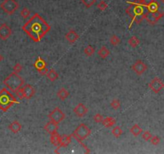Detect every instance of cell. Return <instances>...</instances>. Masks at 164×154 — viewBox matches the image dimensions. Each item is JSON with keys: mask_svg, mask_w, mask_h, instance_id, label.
Returning a JSON list of instances; mask_svg holds the SVG:
<instances>
[{"mask_svg": "<svg viewBox=\"0 0 164 154\" xmlns=\"http://www.w3.org/2000/svg\"><path fill=\"white\" fill-rule=\"evenodd\" d=\"M22 29L33 41L38 43L50 32L51 26L38 13H35L23 25Z\"/></svg>", "mask_w": 164, "mask_h": 154, "instance_id": "1", "label": "cell"}, {"mask_svg": "<svg viewBox=\"0 0 164 154\" xmlns=\"http://www.w3.org/2000/svg\"><path fill=\"white\" fill-rule=\"evenodd\" d=\"M19 101L17 100L15 96L7 88H3L0 91V109L3 112H7L9 109L15 104H18Z\"/></svg>", "mask_w": 164, "mask_h": 154, "instance_id": "2", "label": "cell"}, {"mask_svg": "<svg viewBox=\"0 0 164 154\" xmlns=\"http://www.w3.org/2000/svg\"><path fill=\"white\" fill-rule=\"evenodd\" d=\"M125 11L131 17L132 22H135L137 24L141 23L145 15L148 12L147 8L142 5H131L126 8Z\"/></svg>", "mask_w": 164, "mask_h": 154, "instance_id": "3", "label": "cell"}, {"mask_svg": "<svg viewBox=\"0 0 164 154\" xmlns=\"http://www.w3.org/2000/svg\"><path fill=\"white\" fill-rule=\"evenodd\" d=\"M3 84L10 92H16L18 90H19L23 86L24 80L19 75H18V73L13 71L3 80Z\"/></svg>", "mask_w": 164, "mask_h": 154, "instance_id": "4", "label": "cell"}, {"mask_svg": "<svg viewBox=\"0 0 164 154\" xmlns=\"http://www.w3.org/2000/svg\"><path fill=\"white\" fill-rule=\"evenodd\" d=\"M90 133H91V130L87 125L85 124H80L74 129V131L71 135L76 141H83L90 136Z\"/></svg>", "mask_w": 164, "mask_h": 154, "instance_id": "5", "label": "cell"}, {"mask_svg": "<svg viewBox=\"0 0 164 154\" xmlns=\"http://www.w3.org/2000/svg\"><path fill=\"white\" fill-rule=\"evenodd\" d=\"M1 9L8 15H13L19 8V3L16 0H4L0 5Z\"/></svg>", "mask_w": 164, "mask_h": 154, "instance_id": "6", "label": "cell"}, {"mask_svg": "<svg viewBox=\"0 0 164 154\" xmlns=\"http://www.w3.org/2000/svg\"><path fill=\"white\" fill-rule=\"evenodd\" d=\"M65 117H66L65 113L58 107H56L55 108H54V110L51 113H49L48 115L49 120L58 125L64 120Z\"/></svg>", "mask_w": 164, "mask_h": 154, "instance_id": "7", "label": "cell"}, {"mask_svg": "<svg viewBox=\"0 0 164 154\" xmlns=\"http://www.w3.org/2000/svg\"><path fill=\"white\" fill-rule=\"evenodd\" d=\"M19 92L21 94L22 98H25L26 99H29L32 98L34 95L35 94V90L31 85L26 84L23 86L19 89Z\"/></svg>", "mask_w": 164, "mask_h": 154, "instance_id": "8", "label": "cell"}, {"mask_svg": "<svg viewBox=\"0 0 164 154\" xmlns=\"http://www.w3.org/2000/svg\"><path fill=\"white\" fill-rule=\"evenodd\" d=\"M163 88L164 84L163 81L158 77H154V79L151 80V83H149V88L154 93H158Z\"/></svg>", "mask_w": 164, "mask_h": 154, "instance_id": "9", "label": "cell"}, {"mask_svg": "<svg viewBox=\"0 0 164 154\" xmlns=\"http://www.w3.org/2000/svg\"><path fill=\"white\" fill-rule=\"evenodd\" d=\"M132 70L135 71L137 75H142L143 74L147 69V65L145 64L143 61L138 60L135 61V63L132 65Z\"/></svg>", "mask_w": 164, "mask_h": 154, "instance_id": "10", "label": "cell"}, {"mask_svg": "<svg viewBox=\"0 0 164 154\" xmlns=\"http://www.w3.org/2000/svg\"><path fill=\"white\" fill-rule=\"evenodd\" d=\"M12 34V30L7 23H3L0 26V38L2 40H7Z\"/></svg>", "mask_w": 164, "mask_h": 154, "instance_id": "11", "label": "cell"}, {"mask_svg": "<svg viewBox=\"0 0 164 154\" xmlns=\"http://www.w3.org/2000/svg\"><path fill=\"white\" fill-rule=\"evenodd\" d=\"M73 112L75 115L77 116L78 117H83L84 116L87 114L88 112V108L86 106L84 105L83 104L79 103L74 109Z\"/></svg>", "mask_w": 164, "mask_h": 154, "instance_id": "12", "label": "cell"}, {"mask_svg": "<svg viewBox=\"0 0 164 154\" xmlns=\"http://www.w3.org/2000/svg\"><path fill=\"white\" fill-rule=\"evenodd\" d=\"M44 129H45V131L47 132V133H49V134L55 133V132H58V124H56L55 122L50 120V121L47 122V123L46 124V125L44 126Z\"/></svg>", "mask_w": 164, "mask_h": 154, "instance_id": "13", "label": "cell"}, {"mask_svg": "<svg viewBox=\"0 0 164 154\" xmlns=\"http://www.w3.org/2000/svg\"><path fill=\"white\" fill-rule=\"evenodd\" d=\"M65 38L70 43H74L79 38V35H78V33L74 30H70L69 32L66 34Z\"/></svg>", "mask_w": 164, "mask_h": 154, "instance_id": "14", "label": "cell"}, {"mask_svg": "<svg viewBox=\"0 0 164 154\" xmlns=\"http://www.w3.org/2000/svg\"><path fill=\"white\" fill-rule=\"evenodd\" d=\"M71 137H72V135H62L61 136H60V144H59V147H67L68 145L71 144Z\"/></svg>", "mask_w": 164, "mask_h": 154, "instance_id": "15", "label": "cell"}, {"mask_svg": "<svg viewBox=\"0 0 164 154\" xmlns=\"http://www.w3.org/2000/svg\"><path fill=\"white\" fill-rule=\"evenodd\" d=\"M47 67V63H46V61L44 60L42 58L39 57L37 60H36L35 62V67L38 70L39 72L40 71H42V69H44V68Z\"/></svg>", "mask_w": 164, "mask_h": 154, "instance_id": "16", "label": "cell"}, {"mask_svg": "<svg viewBox=\"0 0 164 154\" xmlns=\"http://www.w3.org/2000/svg\"><path fill=\"white\" fill-rule=\"evenodd\" d=\"M8 128L13 133H18L22 130V125L19 121L15 120L12 123H10V125H9Z\"/></svg>", "mask_w": 164, "mask_h": 154, "instance_id": "17", "label": "cell"}, {"mask_svg": "<svg viewBox=\"0 0 164 154\" xmlns=\"http://www.w3.org/2000/svg\"><path fill=\"white\" fill-rule=\"evenodd\" d=\"M115 120L110 116H107L106 118H103V121H102V124L103 125L104 127L106 128H111L113 127V125H115Z\"/></svg>", "mask_w": 164, "mask_h": 154, "instance_id": "18", "label": "cell"}, {"mask_svg": "<svg viewBox=\"0 0 164 154\" xmlns=\"http://www.w3.org/2000/svg\"><path fill=\"white\" fill-rule=\"evenodd\" d=\"M69 96H70V92L64 88H60L58 91V92H57V96H58V99L60 100H65L67 98H68Z\"/></svg>", "mask_w": 164, "mask_h": 154, "instance_id": "19", "label": "cell"}, {"mask_svg": "<svg viewBox=\"0 0 164 154\" xmlns=\"http://www.w3.org/2000/svg\"><path fill=\"white\" fill-rule=\"evenodd\" d=\"M60 135L58 134V132H55V133H53V134H51V142L53 145H55L56 147L59 146L60 144Z\"/></svg>", "mask_w": 164, "mask_h": 154, "instance_id": "20", "label": "cell"}, {"mask_svg": "<svg viewBox=\"0 0 164 154\" xmlns=\"http://www.w3.org/2000/svg\"><path fill=\"white\" fill-rule=\"evenodd\" d=\"M47 79H48L49 80L54 82V81H55V80L58 79V72L55 70H54V69H51V70L48 71V72L47 74Z\"/></svg>", "mask_w": 164, "mask_h": 154, "instance_id": "21", "label": "cell"}, {"mask_svg": "<svg viewBox=\"0 0 164 154\" xmlns=\"http://www.w3.org/2000/svg\"><path fill=\"white\" fill-rule=\"evenodd\" d=\"M144 19L147 21L151 25H154L155 23H157L158 20L155 19V17L153 15V13L151 12H147L144 16Z\"/></svg>", "mask_w": 164, "mask_h": 154, "instance_id": "22", "label": "cell"}, {"mask_svg": "<svg viewBox=\"0 0 164 154\" xmlns=\"http://www.w3.org/2000/svg\"><path fill=\"white\" fill-rule=\"evenodd\" d=\"M130 132H131V133L134 136H139V135L142 132V128L139 125L135 124V125L131 128Z\"/></svg>", "mask_w": 164, "mask_h": 154, "instance_id": "23", "label": "cell"}, {"mask_svg": "<svg viewBox=\"0 0 164 154\" xmlns=\"http://www.w3.org/2000/svg\"><path fill=\"white\" fill-rule=\"evenodd\" d=\"M110 53V52L109 49L106 48V47H105V46H103V47L99 49V51L98 52V55H99L102 59H106V58L109 55Z\"/></svg>", "mask_w": 164, "mask_h": 154, "instance_id": "24", "label": "cell"}, {"mask_svg": "<svg viewBox=\"0 0 164 154\" xmlns=\"http://www.w3.org/2000/svg\"><path fill=\"white\" fill-rule=\"evenodd\" d=\"M128 43L132 48H136L140 43V41H139V39L136 36H132V37L129 38Z\"/></svg>", "mask_w": 164, "mask_h": 154, "instance_id": "25", "label": "cell"}, {"mask_svg": "<svg viewBox=\"0 0 164 154\" xmlns=\"http://www.w3.org/2000/svg\"><path fill=\"white\" fill-rule=\"evenodd\" d=\"M112 134L113 136H115V137L118 138L119 136H121L122 134V129L121 128V127H119V126H115L112 129Z\"/></svg>", "mask_w": 164, "mask_h": 154, "instance_id": "26", "label": "cell"}, {"mask_svg": "<svg viewBox=\"0 0 164 154\" xmlns=\"http://www.w3.org/2000/svg\"><path fill=\"white\" fill-rule=\"evenodd\" d=\"M84 53L87 56H91L95 53V48L91 45H88L87 48L84 49Z\"/></svg>", "mask_w": 164, "mask_h": 154, "instance_id": "27", "label": "cell"}, {"mask_svg": "<svg viewBox=\"0 0 164 154\" xmlns=\"http://www.w3.org/2000/svg\"><path fill=\"white\" fill-rule=\"evenodd\" d=\"M110 43L113 45V46H117L120 43V38L115 35H113L111 37H110Z\"/></svg>", "mask_w": 164, "mask_h": 154, "instance_id": "28", "label": "cell"}, {"mask_svg": "<svg viewBox=\"0 0 164 154\" xmlns=\"http://www.w3.org/2000/svg\"><path fill=\"white\" fill-rule=\"evenodd\" d=\"M21 16L23 17V19H27L28 17L30 16V14H31V11H30V10L27 8V7H24L23 9L21 10Z\"/></svg>", "mask_w": 164, "mask_h": 154, "instance_id": "29", "label": "cell"}, {"mask_svg": "<svg viewBox=\"0 0 164 154\" xmlns=\"http://www.w3.org/2000/svg\"><path fill=\"white\" fill-rule=\"evenodd\" d=\"M81 2L87 8H90L95 4L96 0H81Z\"/></svg>", "mask_w": 164, "mask_h": 154, "instance_id": "30", "label": "cell"}, {"mask_svg": "<svg viewBox=\"0 0 164 154\" xmlns=\"http://www.w3.org/2000/svg\"><path fill=\"white\" fill-rule=\"evenodd\" d=\"M110 106H111L114 109L117 110V109L120 108V107H121V102H120L119 99H114L112 102H111V104H110Z\"/></svg>", "mask_w": 164, "mask_h": 154, "instance_id": "31", "label": "cell"}, {"mask_svg": "<svg viewBox=\"0 0 164 154\" xmlns=\"http://www.w3.org/2000/svg\"><path fill=\"white\" fill-rule=\"evenodd\" d=\"M142 139L146 141H150V139L151 138L152 136V134H151V132L149 131H145V132H142Z\"/></svg>", "mask_w": 164, "mask_h": 154, "instance_id": "32", "label": "cell"}, {"mask_svg": "<svg viewBox=\"0 0 164 154\" xmlns=\"http://www.w3.org/2000/svg\"><path fill=\"white\" fill-rule=\"evenodd\" d=\"M150 141H151V144L158 145V144L160 143V138H159V136H151Z\"/></svg>", "mask_w": 164, "mask_h": 154, "instance_id": "33", "label": "cell"}, {"mask_svg": "<svg viewBox=\"0 0 164 154\" xmlns=\"http://www.w3.org/2000/svg\"><path fill=\"white\" fill-rule=\"evenodd\" d=\"M97 7H98L99 10H100L101 11H103V10H105L108 7V5H107L104 1H101V2L97 5Z\"/></svg>", "mask_w": 164, "mask_h": 154, "instance_id": "34", "label": "cell"}, {"mask_svg": "<svg viewBox=\"0 0 164 154\" xmlns=\"http://www.w3.org/2000/svg\"><path fill=\"white\" fill-rule=\"evenodd\" d=\"M22 70H23V66L19 63H17L13 67V71L15 73H19Z\"/></svg>", "mask_w": 164, "mask_h": 154, "instance_id": "35", "label": "cell"}, {"mask_svg": "<svg viewBox=\"0 0 164 154\" xmlns=\"http://www.w3.org/2000/svg\"><path fill=\"white\" fill-rule=\"evenodd\" d=\"M103 120V116L99 113H97L94 116V120L97 123H102Z\"/></svg>", "mask_w": 164, "mask_h": 154, "instance_id": "36", "label": "cell"}, {"mask_svg": "<svg viewBox=\"0 0 164 154\" xmlns=\"http://www.w3.org/2000/svg\"><path fill=\"white\" fill-rule=\"evenodd\" d=\"M77 141L79 142V144H81V145L83 146V148H84V150H85V153H90V149L88 148V147H87V146H86V145H85V144H84L82 142L83 141Z\"/></svg>", "mask_w": 164, "mask_h": 154, "instance_id": "37", "label": "cell"}, {"mask_svg": "<svg viewBox=\"0 0 164 154\" xmlns=\"http://www.w3.org/2000/svg\"><path fill=\"white\" fill-rule=\"evenodd\" d=\"M49 69L47 68V67H45L44 69H42V71H39V73H40V75H42V76H46L47 74V72H48Z\"/></svg>", "mask_w": 164, "mask_h": 154, "instance_id": "38", "label": "cell"}, {"mask_svg": "<svg viewBox=\"0 0 164 154\" xmlns=\"http://www.w3.org/2000/svg\"><path fill=\"white\" fill-rule=\"evenodd\" d=\"M3 60V55H2L0 54V62Z\"/></svg>", "mask_w": 164, "mask_h": 154, "instance_id": "39", "label": "cell"}]
</instances>
